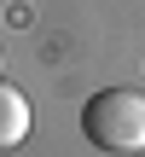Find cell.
<instances>
[{"label":"cell","instance_id":"6da1fadb","mask_svg":"<svg viewBox=\"0 0 145 157\" xmlns=\"http://www.w3.org/2000/svg\"><path fill=\"white\" fill-rule=\"evenodd\" d=\"M81 128L99 151H116V157H134L145 151V93L134 87H105L87 99L81 111Z\"/></svg>","mask_w":145,"mask_h":157},{"label":"cell","instance_id":"7a4b0ae2","mask_svg":"<svg viewBox=\"0 0 145 157\" xmlns=\"http://www.w3.org/2000/svg\"><path fill=\"white\" fill-rule=\"evenodd\" d=\"M23 140H29V99L12 82H0V151H12Z\"/></svg>","mask_w":145,"mask_h":157},{"label":"cell","instance_id":"3957f363","mask_svg":"<svg viewBox=\"0 0 145 157\" xmlns=\"http://www.w3.org/2000/svg\"><path fill=\"white\" fill-rule=\"evenodd\" d=\"M0 64H6V58H0Z\"/></svg>","mask_w":145,"mask_h":157}]
</instances>
